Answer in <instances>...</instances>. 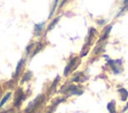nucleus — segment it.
<instances>
[{"mask_svg": "<svg viewBox=\"0 0 128 113\" xmlns=\"http://www.w3.org/2000/svg\"><path fill=\"white\" fill-rule=\"evenodd\" d=\"M44 103H45V95L40 94L27 105L24 112L25 113H40L39 110L44 105Z\"/></svg>", "mask_w": 128, "mask_h": 113, "instance_id": "nucleus-1", "label": "nucleus"}, {"mask_svg": "<svg viewBox=\"0 0 128 113\" xmlns=\"http://www.w3.org/2000/svg\"><path fill=\"white\" fill-rule=\"evenodd\" d=\"M60 93L65 94V97H70V96H74V95H81L83 94V89L80 88L79 86L75 85V84H65L61 87L60 89Z\"/></svg>", "mask_w": 128, "mask_h": 113, "instance_id": "nucleus-2", "label": "nucleus"}, {"mask_svg": "<svg viewBox=\"0 0 128 113\" xmlns=\"http://www.w3.org/2000/svg\"><path fill=\"white\" fill-rule=\"evenodd\" d=\"M80 63H81V59H80L79 57H73V58H71V59L68 61V63L66 64L65 68H64L63 75H64L65 77H67L72 71H74V70L79 66Z\"/></svg>", "mask_w": 128, "mask_h": 113, "instance_id": "nucleus-3", "label": "nucleus"}, {"mask_svg": "<svg viewBox=\"0 0 128 113\" xmlns=\"http://www.w3.org/2000/svg\"><path fill=\"white\" fill-rule=\"evenodd\" d=\"M107 64L111 67L112 72L117 75L122 71V60L121 59H116V60H112V59H108L107 60Z\"/></svg>", "mask_w": 128, "mask_h": 113, "instance_id": "nucleus-4", "label": "nucleus"}, {"mask_svg": "<svg viewBox=\"0 0 128 113\" xmlns=\"http://www.w3.org/2000/svg\"><path fill=\"white\" fill-rule=\"evenodd\" d=\"M25 99V95L23 93V90L22 89H18L16 94H15V100H14V106L16 108H19L21 106V103L22 101Z\"/></svg>", "mask_w": 128, "mask_h": 113, "instance_id": "nucleus-5", "label": "nucleus"}, {"mask_svg": "<svg viewBox=\"0 0 128 113\" xmlns=\"http://www.w3.org/2000/svg\"><path fill=\"white\" fill-rule=\"evenodd\" d=\"M96 34H97V30H96L95 28L91 27V28L89 29V31H88V35H87V37H86V39H85V44L90 46V45L92 44V42H93L94 37H95Z\"/></svg>", "mask_w": 128, "mask_h": 113, "instance_id": "nucleus-6", "label": "nucleus"}, {"mask_svg": "<svg viewBox=\"0 0 128 113\" xmlns=\"http://www.w3.org/2000/svg\"><path fill=\"white\" fill-rule=\"evenodd\" d=\"M112 27H113V25H112V24H109L108 26H106V27L103 29V33H102L101 37L99 38L98 42H104V41L107 40V38L109 37V34H110V31H111Z\"/></svg>", "mask_w": 128, "mask_h": 113, "instance_id": "nucleus-7", "label": "nucleus"}, {"mask_svg": "<svg viewBox=\"0 0 128 113\" xmlns=\"http://www.w3.org/2000/svg\"><path fill=\"white\" fill-rule=\"evenodd\" d=\"M87 79H88V77H87V76H85L83 72H78V73H76V74L71 78V82H78V83H82V82H85Z\"/></svg>", "mask_w": 128, "mask_h": 113, "instance_id": "nucleus-8", "label": "nucleus"}, {"mask_svg": "<svg viewBox=\"0 0 128 113\" xmlns=\"http://www.w3.org/2000/svg\"><path fill=\"white\" fill-rule=\"evenodd\" d=\"M24 64H25V58H22V59H20V61L17 63L16 69H15V73L13 74V77H14V78H17V77L19 76V74H20V71L22 70V68H23Z\"/></svg>", "mask_w": 128, "mask_h": 113, "instance_id": "nucleus-9", "label": "nucleus"}, {"mask_svg": "<svg viewBox=\"0 0 128 113\" xmlns=\"http://www.w3.org/2000/svg\"><path fill=\"white\" fill-rule=\"evenodd\" d=\"M44 26H45V22H41V23H38V24H35L34 26V34L35 36H40L43 29H44Z\"/></svg>", "mask_w": 128, "mask_h": 113, "instance_id": "nucleus-10", "label": "nucleus"}, {"mask_svg": "<svg viewBox=\"0 0 128 113\" xmlns=\"http://www.w3.org/2000/svg\"><path fill=\"white\" fill-rule=\"evenodd\" d=\"M59 81H60V76H59V75H57V76H56V78L54 79V81L52 82V84H51L50 88H49V91H50L49 93H50V94H54V93L56 92V87H57V85H58Z\"/></svg>", "mask_w": 128, "mask_h": 113, "instance_id": "nucleus-11", "label": "nucleus"}, {"mask_svg": "<svg viewBox=\"0 0 128 113\" xmlns=\"http://www.w3.org/2000/svg\"><path fill=\"white\" fill-rule=\"evenodd\" d=\"M107 110L109 111V113H117L115 100H111V101L108 102V104H107Z\"/></svg>", "mask_w": 128, "mask_h": 113, "instance_id": "nucleus-12", "label": "nucleus"}, {"mask_svg": "<svg viewBox=\"0 0 128 113\" xmlns=\"http://www.w3.org/2000/svg\"><path fill=\"white\" fill-rule=\"evenodd\" d=\"M117 91H118V93L120 94V98H121L122 101H126V100L128 99V91H127L125 88L121 87V88H119Z\"/></svg>", "mask_w": 128, "mask_h": 113, "instance_id": "nucleus-13", "label": "nucleus"}, {"mask_svg": "<svg viewBox=\"0 0 128 113\" xmlns=\"http://www.w3.org/2000/svg\"><path fill=\"white\" fill-rule=\"evenodd\" d=\"M43 47H44V45H43L41 42H38V43H37V46H36V47L34 48V50H33V53L31 54V58H32V57H34V56H35L39 51H41V50L43 49Z\"/></svg>", "mask_w": 128, "mask_h": 113, "instance_id": "nucleus-14", "label": "nucleus"}, {"mask_svg": "<svg viewBox=\"0 0 128 113\" xmlns=\"http://www.w3.org/2000/svg\"><path fill=\"white\" fill-rule=\"evenodd\" d=\"M59 20H60V16H58V17H56L55 19H53V21L52 22H50V24L48 25V27H47V32L48 31H51L54 27H55V25L59 22Z\"/></svg>", "mask_w": 128, "mask_h": 113, "instance_id": "nucleus-15", "label": "nucleus"}, {"mask_svg": "<svg viewBox=\"0 0 128 113\" xmlns=\"http://www.w3.org/2000/svg\"><path fill=\"white\" fill-rule=\"evenodd\" d=\"M31 78H32V72L31 71H27V72L24 73V75H23V77L21 79V83H24L26 81H29Z\"/></svg>", "mask_w": 128, "mask_h": 113, "instance_id": "nucleus-16", "label": "nucleus"}, {"mask_svg": "<svg viewBox=\"0 0 128 113\" xmlns=\"http://www.w3.org/2000/svg\"><path fill=\"white\" fill-rule=\"evenodd\" d=\"M89 47H90L89 45H86V44L83 45V47H82V49H81V52H80V57H84V56H86V55L88 54V52H89V50H90Z\"/></svg>", "mask_w": 128, "mask_h": 113, "instance_id": "nucleus-17", "label": "nucleus"}, {"mask_svg": "<svg viewBox=\"0 0 128 113\" xmlns=\"http://www.w3.org/2000/svg\"><path fill=\"white\" fill-rule=\"evenodd\" d=\"M11 94H12L11 92H8V93H6V94H5V96L1 99V101H0V108H2V107L4 106V104L9 100V98L11 97Z\"/></svg>", "mask_w": 128, "mask_h": 113, "instance_id": "nucleus-18", "label": "nucleus"}, {"mask_svg": "<svg viewBox=\"0 0 128 113\" xmlns=\"http://www.w3.org/2000/svg\"><path fill=\"white\" fill-rule=\"evenodd\" d=\"M126 10H128V4H123V6L120 8L119 12L116 14V16H115V17H119V16H120V15H122Z\"/></svg>", "mask_w": 128, "mask_h": 113, "instance_id": "nucleus-19", "label": "nucleus"}, {"mask_svg": "<svg viewBox=\"0 0 128 113\" xmlns=\"http://www.w3.org/2000/svg\"><path fill=\"white\" fill-rule=\"evenodd\" d=\"M58 1H59V0H54V2H53V4H52L51 11H50V14H49V18H51V17H52V15L54 14L55 9H56V7H57V5H58Z\"/></svg>", "mask_w": 128, "mask_h": 113, "instance_id": "nucleus-20", "label": "nucleus"}, {"mask_svg": "<svg viewBox=\"0 0 128 113\" xmlns=\"http://www.w3.org/2000/svg\"><path fill=\"white\" fill-rule=\"evenodd\" d=\"M34 46H35V43H30V44L26 47V54H27V55H29V54L31 53V51L34 50V48H33Z\"/></svg>", "mask_w": 128, "mask_h": 113, "instance_id": "nucleus-21", "label": "nucleus"}, {"mask_svg": "<svg viewBox=\"0 0 128 113\" xmlns=\"http://www.w3.org/2000/svg\"><path fill=\"white\" fill-rule=\"evenodd\" d=\"M97 24H98V25H104V24H105V20L102 19V20H100V21H97Z\"/></svg>", "mask_w": 128, "mask_h": 113, "instance_id": "nucleus-22", "label": "nucleus"}, {"mask_svg": "<svg viewBox=\"0 0 128 113\" xmlns=\"http://www.w3.org/2000/svg\"><path fill=\"white\" fill-rule=\"evenodd\" d=\"M127 110H128V102L126 103V105H125V106H124V108L122 109V112H126Z\"/></svg>", "mask_w": 128, "mask_h": 113, "instance_id": "nucleus-23", "label": "nucleus"}, {"mask_svg": "<svg viewBox=\"0 0 128 113\" xmlns=\"http://www.w3.org/2000/svg\"><path fill=\"white\" fill-rule=\"evenodd\" d=\"M67 1H69V0H62V2H61V4H60V7H63V5H64Z\"/></svg>", "mask_w": 128, "mask_h": 113, "instance_id": "nucleus-24", "label": "nucleus"}, {"mask_svg": "<svg viewBox=\"0 0 128 113\" xmlns=\"http://www.w3.org/2000/svg\"><path fill=\"white\" fill-rule=\"evenodd\" d=\"M123 4H128V0H123Z\"/></svg>", "mask_w": 128, "mask_h": 113, "instance_id": "nucleus-25", "label": "nucleus"}]
</instances>
